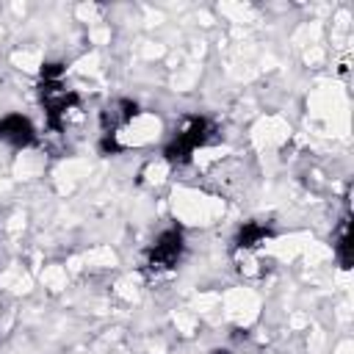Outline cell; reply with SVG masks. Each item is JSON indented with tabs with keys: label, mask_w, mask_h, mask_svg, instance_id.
<instances>
[{
	"label": "cell",
	"mask_w": 354,
	"mask_h": 354,
	"mask_svg": "<svg viewBox=\"0 0 354 354\" xmlns=\"http://www.w3.org/2000/svg\"><path fill=\"white\" fill-rule=\"evenodd\" d=\"M213 133H216V127H213V122L207 116H185L183 124H180V130H174V136L166 141V147H163L160 155L174 169L177 166H185L194 158L196 149H202L205 144H210Z\"/></svg>",
	"instance_id": "cell-1"
},
{
	"label": "cell",
	"mask_w": 354,
	"mask_h": 354,
	"mask_svg": "<svg viewBox=\"0 0 354 354\" xmlns=\"http://www.w3.org/2000/svg\"><path fill=\"white\" fill-rule=\"evenodd\" d=\"M183 252H185V238H183V230L180 227H169L163 230L152 246L147 249V257H144V271L149 277H160L166 271H171L180 260H183Z\"/></svg>",
	"instance_id": "cell-2"
},
{
	"label": "cell",
	"mask_w": 354,
	"mask_h": 354,
	"mask_svg": "<svg viewBox=\"0 0 354 354\" xmlns=\"http://www.w3.org/2000/svg\"><path fill=\"white\" fill-rule=\"evenodd\" d=\"M0 141L8 144V147H14V149H25V147H33L39 141V133L30 124L28 116H22V113H6L0 119Z\"/></svg>",
	"instance_id": "cell-3"
},
{
	"label": "cell",
	"mask_w": 354,
	"mask_h": 354,
	"mask_svg": "<svg viewBox=\"0 0 354 354\" xmlns=\"http://www.w3.org/2000/svg\"><path fill=\"white\" fill-rule=\"evenodd\" d=\"M271 235H274L271 224H266V221H243V224H241V230L235 232L232 249H235L238 254L249 257V254H252V252H257V249H260Z\"/></svg>",
	"instance_id": "cell-4"
},
{
	"label": "cell",
	"mask_w": 354,
	"mask_h": 354,
	"mask_svg": "<svg viewBox=\"0 0 354 354\" xmlns=\"http://www.w3.org/2000/svg\"><path fill=\"white\" fill-rule=\"evenodd\" d=\"M332 252H335V257H337V263L343 268L351 266V230H348V216L340 218V224H337V230L332 235Z\"/></svg>",
	"instance_id": "cell-5"
}]
</instances>
